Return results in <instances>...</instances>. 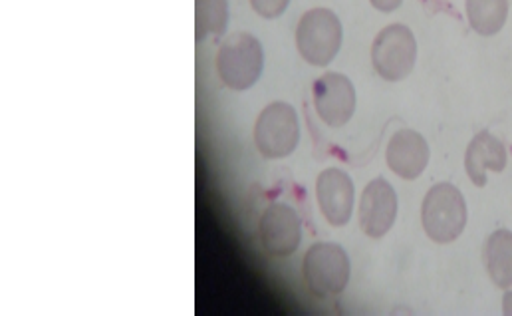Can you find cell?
<instances>
[{
  "label": "cell",
  "instance_id": "4",
  "mask_svg": "<svg viewBox=\"0 0 512 316\" xmlns=\"http://www.w3.org/2000/svg\"><path fill=\"white\" fill-rule=\"evenodd\" d=\"M264 68L262 44L249 32L231 34L219 48L217 72L225 86L243 92L253 88Z\"/></svg>",
  "mask_w": 512,
  "mask_h": 316
},
{
  "label": "cell",
  "instance_id": "5",
  "mask_svg": "<svg viewBox=\"0 0 512 316\" xmlns=\"http://www.w3.org/2000/svg\"><path fill=\"white\" fill-rule=\"evenodd\" d=\"M300 142V124L296 110L286 102L268 104L255 126L258 154L266 159L288 158Z\"/></svg>",
  "mask_w": 512,
  "mask_h": 316
},
{
  "label": "cell",
  "instance_id": "14",
  "mask_svg": "<svg viewBox=\"0 0 512 316\" xmlns=\"http://www.w3.org/2000/svg\"><path fill=\"white\" fill-rule=\"evenodd\" d=\"M467 18L481 36H495L509 16V0H467Z\"/></svg>",
  "mask_w": 512,
  "mask_h": 316
},
{
  "label": "cell",
  "instance_id": "6",
  "mask_svg": "<svg viewBox=\"0 0 512 316\" xmlns=\"http://www.w3.org/2000/svg\"><path fill=\"white\" fill-rule=\"evenodd\" d=\"M417 62V40L405 24H389L372 44V64L385 82L405 80Z\"/></svg>",
  "mask_w": 512,
  "mask_h": 316
},
{
  "label": "cell",
  "instance_id": "16",
  "mask_svg": "<svg viewBox=\"0 0 512 316\" xmlns=\"http://www.w3.org/2000/svg\"><path fill=\"white\" fill-rule=\"evenodd\" d=\"M251 4L258 16H262L266 20H274L284 14L290 0H251Z\"/></svg>",
  "mask_w": 512,
  "mask_h": 316
},
{
  "label": "cell",
  "instance_id": "11",
  "mask_svg": "<svg viewBox=\"0 0 512 316\" xmlns=\"http://www.w3.org/2000/svg\"><path fill=\"white\" fill-rule=\"evenodd\" d=\"M431 150L425 138L415 130H399L387 144L385 161L401 179H417L429 165Z\"/></svg>",
  "mask_w": 512,
  "mask_h": 316
},
{
  "label": "cell",
  "instance_id": "1",
  "mask_svg": "<svg viewBox=\"0 0 512 316\" xmlns=\"http://www.w3.org/2000/svg\"><path fill=\"white\" fill-rule=\"evenodd\" d=\"M421 223L433 243L447 245L461 237L467 227V203L453 183L433 185L421 205Z\"/></svg>",
  "mask_w": 512,
  "mask_h": 316
},
{
  "label": "cell",
  "instance_id": "18",
  "mask_svg": "<svg viewBox=\"0 0 512 316\" xmlns=\"http://www.w3.org/2000/svg\"><path fill=\"white\" fill-rule=\"evenodd\" d=\"M503 311H505V315H512V287L507 289V295L503 299Z\"/></svg>",
  "mask_w": 512,
  "mask_h": 316
},
{
  "label": "cell",
  "instance_id": "8",
  "mask_svg": "<svg viewBox=\"0 0 512 316\" xmlns=\"http://www.w3.org/2000/svg\"><path fill=\"white\" fill-rule=\"evenodd\" d=\"M312 96L318 116L330 128H344L356 112V90L344 74L328 72L316 78Z\"/></svg>",
  "mask_w": 512,
  "mask_h": 316
},
{
  "label": "cell",
  "instance_id": "3",
  "mask_svg": "<svg viewBox=\"0 0 512 316\" xmlns=\"http://www.w3.org/2000/svg\"><path fill=\"white\" fill-rule=\"evenodd\" d=\"M302 273L308 291L326 299L344 293L350 283L352 265L344 247L336 243H316L306 251Z\"/></svg>",
  "mask_w": 512,
  "mask_h": 316
},
{
  "label": "cell",
  "instance_id": "10",
  "mask_svg": "<svg viewBox=\"0 0 512 316\" xmlns=\"http://www.w3.org/2000/svg\"><path fill=\"white\" fill-rule=\"evenodd\" d=\"M397 217V193L389 181L378 177L370 181L360 201V225L370 239H382Z\"/></svg>",
  "mask_w": 512,
  "mask_h": 316
},
{
  "label": "cell",
  "instance_id": "13",
  "mask_svg": "<svg viewBox=\"0 0 512 316\" xmlns=\"http://www.w3.org/2000/svg\"><path fill=\"white\" fill-rule=\"evenodd\" d=\"M485 265L491 281L501 289L512 287V233L509 229L495 231L485 245Z\"/></svg>",
  "mask_w": 512,
  "mask_h": 316
},
{
  "label": "cell",
  "instance_id": "17",
  "mask_svg": "<svg viewBox=\"0 0 512 316\" xmlns=\"http://www.w3.org/2000/svg\"><path fill=\"white\" fill-rule=\"evenodd\" d=\"M374 8H378L380 12H393L401 6L403 0H370Z\"/></svg>",
  "mask_w": 512,
  "mask_h": 316
},
{
  "label": "cell",
  "instance_id": "7",
  "mask_svg": "<svg viewBox=\"0 0 512 316\" xmlns=\"http://www.w3.org/2000/svg\"><path fill=\"white\" fill-rule=\"evenodd\" d=\"M258 239L270 257H290L302 241V223L298 213L286 203L268 205L258 223Z\"/></svg>",
  "mask_w": 512,
  "mask_h": 316
},
{
  "label": "cell",
  "instance_id": "2",
  "mask_svg": "<svg viewBox=\"0 0 512 316\" xmlns=\"http://www.w3.org/2000/svg\"><path fill=\"white\" fill-rule=\"evenodd\" d=\"M344 40L342 22L330 8L308 10L296 28V48L312 66H328Z\"/></svg>",
  "mask_w": 512,
  "mask_h": 316
},
{
  "label": "cell",
  "instance_id": "12",
  "mask_svg": "<svg viewBox=\"0 0 512 316\" xmlns=\"http://www.w3.org/2000/svg\"><path fill=\"white\" fill-rule=\"evenodd\" d=\"M507 150L499 138L491 132H481L473 138L465 154V169L469 179L477 187L487 185V173L497 171L501 173L507 167Z\"/></svg>",
  "mask_w": 512,
  "mask_h": 316
},
{
  "label": "cell",
  "instance_id": "15",
  "mask_svg": "<svg viewBox=\"0 0 512 316\" xmlns=\"http://www.w3.org/2000/svg\"><path fill=\"white\" fill-rule=\"evenodd\" d=\"M229 26L227 0H195V40L203 42L207 36H221Z\"/></svg>",
  "mask_w": 512,
  "mask_h": 316
},
{
  "label": "cell",
  "instance_id": "9",
  "mask_svg": "<svg viewBox=\"0 0 512 316\" xmlns=\"http://www.w3.org/2000/svg\"><path fill=\"white\" fill-rule=\"evenodd\" d=\"M316 197L322 215L332 227H344L350 223L354 213L356 189L352 177L338 169H324L316 179Z\"/></svg>",
  "mask_w": 512,
  "mask_h": 316
}]
</instances>
